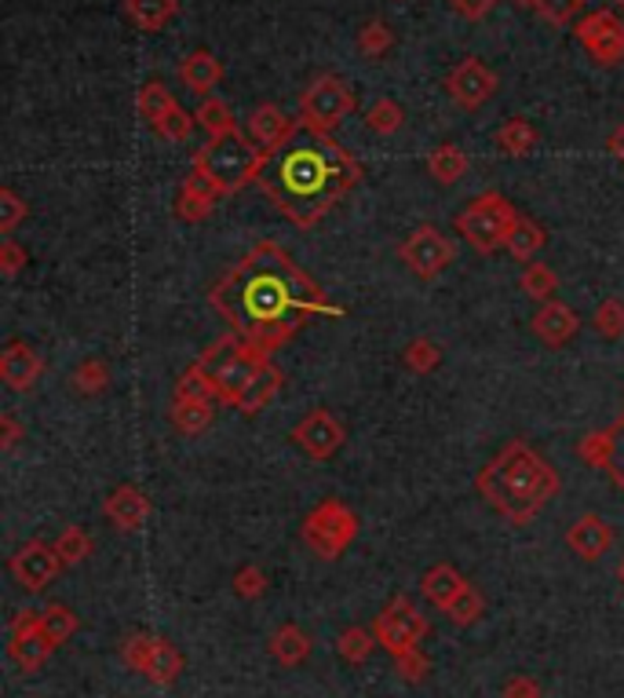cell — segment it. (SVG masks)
Wrapping results in <instances>:
<instances>
[{
    "label": "cell",
    "mask_w": 624,
    "mask_h": 698,
    "mask_svg": "<svg viewBox=\"0 0 624 698\" xmlns=\"http://www.w3.org/2000/svg\"><path fill=\"white\" fill-rule=\"evenodd\" d=\"M216 314L259 355L278 352L314 314H339L322 286L285 253L278 242L252 245L227 275L208 289Z\"/></svg>",
    "instance_id": "cell-1"
},
{
    "label": "cell",
    "mask_w": 624,
    "mask_h": 698,
    "mask_svg": "<svg viewBox=\"0 0 624 698\" xmlns=\"http://www.w3.org/2000/svg\"><path fill=\"white\" fill-rule=\"evenodd\" d=\"M358 180L361 165L347 147H339L333 136L300 125L289 144L267 155L256 187L267 194L285 220L307 231V227L322 224L358 187Z\"/></svg>",
    "instance_id": "cell-2"
},
{
    "label": "cell",
    "mask_w": 624,
    "mask_h": 698,
    "mask_svg": "<svg viewBox=\"0 0 624 698\" xmlns=\"http://www.w3.org/2000/svg\"><path fill=\"white\" fill-rule=\"evenodd\" d=\"M478 494L493 512L515 527H525L544 512L552 497H558L563 479L525 439H511L475 479Z\"/></svg>",
    "instance_id": "cell-3"
},
{
    "label": "cell",
    "mask_w": 624,
    "mask_h": 698,
    "mask_svg": "<svg viewBox=\"0 0 624 698\" xmlns=\"http://www.w3.org/2000/svg\"><path fill=\"white\" fill-rule=\"evenodd\" d=\"M263 161H267V155L252 144L249 133H241L238 128V133L208 139V144L194 155V172L197 176H205L227 198V194L245 191L249 183L259 180Z\"/></svg>",
    "instance_id": "cell-4"
},
{
    "label": "cell",
    "mask_w": 624,
    "mask_h": 698,
    "mask_svg": "<svg viewBox=\"0 0 624 698\" xmlns=\"http://www.w3.org/2000/svg\"><path fill=\"white\" fill-rule=\"evenodd\" d=\"M267 363L270 358L259 355L256 347H249L238 333L219 336V341H212L201 355H197V366H205L208 377L216 380L219 402H223V407H234V410H238L241 396H245L249 385L256 380V374Z\"/></svg>",
    "instance_id": "cell-5"
},
{
    "label": "cell",
    "mask_w": 624,
    "mask_h": 698,
    "mask_svg": "<svg viewBox=\"0 0 624 698\" xmlns=\"http://www.w3.org/2000/svg\"><path fill=\"white\" fill-rule=\"evenodd\" d=\"M519 220H522V213L515 209L504 194L486 191V194H478L464 213H457L453 227L475 253L489 256V253H497V249H508V238L515 234Z\"/></svg>",
    "instance_id": "cell-6"
},
{
    "label": "cell",
    "mask_w": 624,
    "mask_h": 698,
    "mask_svg": "<svg viewBox=\"0 0 624 698\" xmlns=\"http://www.w3.org/2000/svg\"><path fill=\"white\" fill-rule=\"evenodd\" d=\"M300 538L307 549L314 556H322V560H339V556L350 549V541L358 538V516L344 505V501L325 497L322 505H314L307 512Z\"/></svg>",
    "instance_id": "cell-7"
},
{
    "label": "cell",
    "mask_w": 624,
    "mask_h": 698,
    "mask_svg": "<svg viewBox=\"0 0 624 698\" xmlns=\"http://www.w3.org/2000/svg\"><path fill=\"white\" fill-rule=\"evenodd\" d=\"M355 106L358 100L355 92H350V84L344 78H336V73H322V78H314L300 95V125L311 128V133L333 136L336 128L355 114Z\"/></svg>",
    "instance_id": "cell-8"
},
{
    "label": "cell",
    "mask_w": 624,
    "mask_h": 698,
    "mask_svg": "<svg viewBox=\"0 0 624 698\" xmlns=\"http://www.w3.org/2000/svg\"><path fill=\"white\" fill-rule=\"evenodd\" d=\"M372 632H377V643L391 659H402V654L409 651H420V640L427 637V618L420 615V607H416L409 596L398 593L391 596V604L377 615Z\"/></svg>",
    "instance_id": "cell-9"
},
{
    "label": "cell",
    "mask_w": 624,
    "mask_h": 698,
    "mask_svg": "<svg viewBox=\"0 0 624 698\" xmlns=\"http://www.w3.org/2000/svg\"><path fill=\"white\" fill-rule=\"evenodd\" d=\"M398 260L413 271L416 278L431 282V278H438L457 260V245H453V238L438 231L435 224H420L398 245Z\"/></svg>",
    "instance_id": "cell-10"
},
{
    "label": "cell",
    "mask_w": 624,
    "mask_h": 698,
    "mask_svg": "<svg viewBox=\"0 0 624 698\" xmlns=\"http://www.w3.org/2000/svg\"><path fill=\"white\" fill-rule=\"evenodd\" d=\"M577 41L580 48L588 52L599 67H617L624 62V19L610 8H599V12H588L577 23Z\"/></svg>",
    "instance_id": "cell-11"
},
{
    "label": "cell",
    "mask_w": 624,
    "mask_h": 698,
    "mask_svg": "<svg viewBox=\"0 0 624 698\" xmlns=\"http://www.w3.org/2000/svg\"><path fill=\"white\" fill-rule=\"evenodd\" d=\"M500 81L497 73H493L482 59H460L453 70L446 73V92L449 100H453L460 111H478V106H486L493 95H497Z\"/></svg>",
    "instance_id": "cell-12"
},
{
    "label": "cell",
    "mask_w": 624,
    "mask_h": 698,
    "mask_svg": "<svg viewBox=\"0 0 624 698\" xmlns=\"http://www.w3.org/2000/svg\"><path fill=\"white\" fill-rule=\"evenodd\" d=\"M55 651V643L48 640V632L41 629V610H22V615L11 621V637H8V654L11 662L19 665L22 673H37L48 654Z\"/></svg>",
    "instance_id": "cell-13"
},
{
    "label": "cell",
    "mask_w": 624,
    "mask_h": 698,
    "mask_svg": "<svg viewBox=\"0 0 624 698\" xmlns=\"http://www.w3.org/2000/svg\"><path fill=\"white\" fill-rule=\"evenodd\" d=\"M347 432L328 410H311L307 417L292 428V443L311 457V461H328V457L339 454Z\"/></svg>",
    "instance_id": "cell-14"
},
{
    "label": "cell",
    "mask_w": 624,
    "mask_h": 698,
    "mask_svg": "<svg viewBox=\"0 0 624 698\" xmlns=\"http://www.w3.org/2000/svg\"><path fill=\"white\" fill-rule=\"evenodd\" d=\"M11 577L30 588V593H41V588H48L55 582V574H59V552H55V545H44V541H26L22 549H15L11 556Z\"/></svg>",
    "instance_id": "cell-15"
},
{
    "label": "cell",
    "mask_w": 624,
    "mask_h": 698,
    "mask_svg": "<svg viewBox=\"0 0 624 698\" xmlns=\"http://www.w3.org/2000/svg\"><path fill=\"white\" fill-rule=\"evenodd\" d=\"M245 128H249V139L263 150V155H274V150L285 147L296 133H300V122H292L281 106L263 103V106H256V111L249 114Z\"/></svg>",
    "instance_id": "cell-16"
},
{
    "label": "cell",
    "mask_w": 624,
    "mask_h": 698,
    "mask_svg": "<svg viewBox=\"0 0 624 698\" xmlns=\"http://www.w3.org/2000/svg\"><path fill=\"white\" fill-rule=\"evenodd\" d=\"M530 325H533V333H536V341H541V344L566 347L580 333V314L563 300H547V304L536 308Z\"/></svg>",
    "instance_id": "cell-17"
},
{
    "label": "cell",
    "mask_w": 624,
    "mask_h": 698,
    "mask_svg": "<svg viewBox=\"0 0 624 698\" xmlns=\"http://www.w3.org/2000/svg\"><path fill=\"white\" fill-rule=\"evenodd\" d=\"M44 374V358L33 344L26 341H11L4 352H0V380L11 391H30Z\"/></svg>",
    "instance_id": "cell-18"
},
{
    "label": "cell",
    "mask_w": 624,
    "mask_h": 698,
    "mask_svg": "<svg viewBox=\"0 0 624 698\" xmlns=\"http://www.w3.org/2000/svg\"><path fill=\"white\" fill-rule=\"evenodd\" d=\"M566 545H569V552L580 556V560L596 563V560H602V556L610 552L613 527L599 516V512H585V516H580L574 527L566 530Z\"/></svg>",
    "instance_id": "cell-19"
},
{
    "label": "cell",
    "mask_w": 624,
    "mask_h": 698,
    "mask_svg": "<svg viewBox=\"0 0 624 698\" xmlns=\"http://www.w3.org/2000/svg\"><path fill=\"white\" fill-rule=\"evenodd\" d=\"M103 516L114 523L117 530H125V534H136L142 523L150 519V497L142 494L139 487H117V490H109L106 501H103Z\"/></svg>",
    "instance_id": "cell-20"
},
{
    "label": "cell",
    "mask_w": 624,
    "mask_h": 698,
    "mask_svg": "<svg viewBox=\"0 0 624 698\" xmlns=\"http://www.w3.org/2000/svg\"><path fill=\"white\" fill-rule=\"evenodd\" d=\"M219 198H223V194H219L212 183H208L205 176H197V172H190L180 187V198H175V205H172V216L183 224H201V220H208V213L216 209Z\"/></svg>",
    "instance_id": "cell-21"
},
{
    "label": "cell",
    "mask_w": 624,
    "mask_h": 698,
    "mask_svg": "<svg viewBox=\"0 0 624 698\" xmlns=\"http://www.w3.org/2000/svg\"><path fill=\"white\" fill-rule=\"evenodd\" d=\"M311 648H314V640L307 637V629H300L296 621H285V626L274 629L270 640H267V651L274 654V662L285 665V670L303 665L307 659H311Z\"/></svg>",
    "instance_id": "cell-22"
},
{
    "label": "cell",
    "mask_w": 624,
    "mask_h": 698,
    "mask_svg": "<svg viewBox=\"0 0 624 698\" xmlns=\"http://www.w3.org/2000/svg\"><path fill=\"white\" fill-rule=\"evenodd\" d=\"M180 78L186 84V92L208 100V95L219 89V81H223V67H219V59L212 56V52H190L180 67Z\"/></svg>",
    "instance_id": "cell-23"
},
{
    "label": "cell",
    "mask_w": 624,
    "mask_h": 698,
    "mask_svg": "<svg viewBox=\"0 0 624 698\" xmlns=\"http://www.w3.org/2000/svg\"><path fill=\"white\" fill-rule=\"evenodd\" d=\"M464 585H467V577L460 574L453 563H435L431 571H424V577H420L424 599H427V604H435V607H442V610L453 604Z\"/></svg>",
    "instance_id": "cell-24"
},
{
    "label": "cell",
    "mask_w": 624,
    "mask_h": 698,
    "mask_svg": "<svg viewBox=\"0 0 624 698\" xmlns=\"http://www.w3.org/2000/svg\"><path fill=\"white\" fill-rule=\"evenodd\" d=\"M281 385H285V374L274 363H267L256 374V380H252L249 385V391L245 396H241V402H238V413L241 417H256V413L263 410V407H270L274 402V396H278L281 391Z\"/></svg>",
    "instance_id": "cell-25"
},
{
    "label": "cell",
    "mask_w": 624,
    "mask_h": 698,
    "mask_svg": "<svg viewBox=\"0 0 624 698\" xmlns=\"http://www.w3.org/2000/svg\"><path fill=\"white\" fill-rule=\"evenodd\" d=\"M125 15L147 34H158L180 15V0H125Z\"/></svg>",
    "instance_id": "cell-26"
},
{
    "label": "cell",
    "mask_w": 624,
    "mask_h": 698,
    "mask_svg": "<svg viewBox=\"0 0 624 698\" xmlns=\"http://www.w3.org/2000/svg\"><path fill=\"white\" fill-rule=\"evenodd\" d=\"M183 654L175 643H169L164 637H158V643H153V654H150V662H147V670H142V676L153 684V687H172L175 680H180V673H183Z\"/></svg>",
    "instance_id": "cell-27"
},
{
    "label": "cell",
    "mask_w": 624,
    "mask_h": 698,
    "mask_svg": "<svg viewBox=\"0 0 624 698\" xmlns=\"http://www.w3.org/2000/svg\"><path fill=\"white\" fill-rule=\"evenodd\" d=\"M169 417L183 435H201L205 428H212L216 410H212V402H205V399H175Z\"/></svg>",
    "instance_id": "cell-28"
},
{
    "label": "cell",
    "mask_w": 624,
    "mask_h": 698,
    "mask_svg": "<svg viewBox=\"0 0 624 698\" xmlns=\"http://www.w3.org/2000/svg\"><path fill=\"white\" fill-rule=\"evenodd\" d=\"M427 172H431L435 183H442V187H453V183L467 172V155L457 144L435 147L431 155H427Z\"/></svg>",
    "instance_id": "cell-29"
},
{
    "label": "cell",
    "mask_w": 624,
    "mask_h": 698,
    "mask_svg": "<svg viewBox=\"0 0 624 698\" xmlns=\"http://www.w3.org/2000/svg\"><path fill=\"white\" fill-rule=\"evenodd\" d=\"M536 144H541V136H536V128L525 117H511V122L497 128V147L508 158H525Z\"/></svg>",
    "instance_id": "cell-30"
},
{
    "label": "cell",
    "mask_w": 624,
    "mask_h": 698,
    "mask_svg": "<svg viewBox=\"0 0 624 698\" xmlns=\"http://www.w3.org/2000/svg\"><path fill=\"white\" fill-rule=\"evenodd\" d=\"M544 245H547V231L536 220H530V216H522L515 234L508 238V253L519 260V264H533Z\"/></svg>",
    "instance_id": "cell-31"
},
{
    "label": "cell",
    "mask_w": 624,
    "mask_h": 698,
    "mask_svg": "<svg viewBox=\"0 0 624 698\" xmlns=\"http://www.w3.org/2000/svg\"><path fill=\"white\" fill-rule=\"evenodd\" d=\"M197 125L205 128L208 139H216V136H227V133H238V122H234V111L223 103V100H216V95H208V100L197 103Z\"/></svg>",
    "instance_id": "cell-32"
},
{
    "label": "cell",
    "mask_w": 624,
    "mask_h": 698,
    "mask_svg": "<svg viewBox=\"0 0 624 698\" xmlns=\"http://www.w3.org/2000/svg\"><path fill=\"white\" fill-rule=\"evenodd\" d=\"M136 106H139V117H142V122H147V125L153 128L164 114L172 111V106H180V103H175V95H172L169 89H164L161 81H147V84L139 89V95H136Z\"/></svg>",
    "instance_id": "cell-33"
},
{
    "label": "cell",
    "mask_w": 624,
    "mask_h": 698,
    "mask_svg": "<svg viewBox=\"0 0 624 698\" xmlns=\"http://www.w3.org/2000/svg\"><path fill=\"white\" fill-rule=\"evenodd\" d=\"M402 366L413 369V374H431V369L442 366V344L431 341V336H416L402 347Z\"/></svg>",
    "instance_id": "cell-34"
},
{
    "label": "cell",
    "mask_w": 624,
    "mask_h": 698,
    "mask_svg": "<svg viewBox=\"0 0 624 698\" xmlns=\"http://www.w3.org/2000/svg\"><path fill=\"white\" fill-rule=\"evenodd\" d=\"M519 289L530 300L547 304V300H555V293H558V275L547 264H525L522 278H519Z\"/></svg>",
    "instance_id": "cell-35"
},
{
    "label": "cell",
    "mask_w": 624,
    "mask_h": 698,
    "mask_svg": "<svg viewBox=\"0 0 624 698\" xmlns=\"http://www.w3.org/2000/svg\"><path fill=\"white\" fill-rule=\"evenodd\" d=\"M446 615H449V621H453V626L467 629V626H475L482 615H486V599H482L478 588L467 582L464 588H460V596L453 599V604L446 607Z\"/></svg>",
    "instance_id": "cell-36"
},
{
    "label": "cell",
    "mask_w": 624,
    "mask_h": 698,
    "mask_svg": "<svg viewBox=\"0 0 624 698\" xmlns=\"http://www.w3.org/2000/svg\"><path fill=\"white\" fill-rule=\"evenodd\" d=\"M175 399H205V402H219V388L216 380L208 377L205 366H190L186 374L175 380Z\"/></svg>",
    "instance_id": "cell-37"
},
{
    "label": "cell",
    "mask_w": 624,
    "mask_h": 698,
    "mask_svg": "<svg viewBox=\"0 0 624 698\" xmlns=\"http://www.w3.org/2000/svg\"><path fill=\"white\" fill-rule=\"evenodd\" d=\"M92 549H95V541H92V534H88L84 527H66L59 534V541H55V552H59L62 567L84 563L88 556H92Z\"/></svg>",
    "instance_id": "cell-38"
},
{
    "label": "cell",
    "mask_w": 624,
    "mask_h": 698,
    "mask_svg": "<svg viewBox=\"0 0 624 698\" xmlns=\"http://www.w3.org/2000/svg\"><path fill=\"white\" fill-rule=\"evenodd\" d=\"M372 648H377V632H369V629H361V626H350L339 632V640H336V651H339V659L350 662V665H361L372 654Z\"/></svg>",
    "instance_id": "cell-39"
},
{
    "label": "cell",
    "mask_w": 624,
    "mask_h": 698,
    "mask_svg": "<svg viewBox=\"0 0 624 698\" xmlns=\"http://www.w3.org/2000/svg\"><path fill=\"white\" fill-rule=\"evenodd\" d=\"M591 325L602 341H621L624 336V300L621 297H606L591 314Z\"/></svg>",
    "instance_id": "cell-40"
},
{
    "label": "cell",
    "mask_w": 624,
    "mask_h": 698,
    "mask_svg": "<svg viewBox=\"0 0 624 698\" xmlns=\"http://www.w3.org/2000/svg\"><path fill=\"white\" fill-rule=\"evenodd\" d=\"M391 48H394V34L388 23H380V19H369V23L358 30V52L366 59H383Z\"/></svg>",
    "instance_id": "cell-41"
},
{
    "label": "cell",
    "mask_w": 624,
    "mask_h": 698,
    "mask_svg": "<svg viewBox=\"0 0 624 698\" xmlns=\"http://www.w3.org/2000/svg\"><path fill=\"white\" fill-rule=\"evenodd\" d=\"M610 450H613L610 428H596V432H588V435H580V439H577V457H580L585 465L599 468V472H606Z\"/></svg>",
    "instance_id": "cell-42"
},
{
    "label": "cell",
    "mask_w": 624,
    "mask_h": 698,
    "mask_svg": "<svg viewBox=\"0 0 624 698\" xmlns=\"http://www.w3.org/2000/svg\"><path fill=\"white\" fill-rule=\"evenodd\" d=\"M366 125L372 128V133L377 136H394L398 133V128L405 125V111L394 100H388V95H383V100H377L366 111Z\"/></svg>",
    "instance_id": "cell-43"
},
{
    "label": "cell",
    "mask_w": 624,
    "mask_h": 698,
    "mask_svg": "<svg viewBox=\"0 0 624 698\" xmlns=\"http://www.w3.org/2000/svg\"><path fill=\"white\" fill-rule=\"evenodd\" d=\"M41 629L48 632V640L59 648V643H66L77 632V615L70 607H62V604H51V607H44L41 610Z\"/></svg>",
    "instance_id": "cell-44"
},
{
    "label": "cell",
    "mask_w": 624,
    "mask_h": 698,
    "mask_svg": "<svg viewBox=\"0 0 624 698\" xmlns=\"http://www.w3.org/2000/svg\"><path fill=\"white\" fill-rule=\"evenodd\" d=\"M106 385H109V369L103 358H84V363L73 369V388L81 391V396H99Z\"/></svg>",
    "instance_id": "cell-45"
},
{
    "label": "cell",
    "mask_w": 624,
    "mask_h": 698,
    "mask_svg": "<svg viewBox=\"0 0 624 698\" xmlns=\"http://www.w3.org/2000/svg\"><path fill=\"white\" fill-rule=\"evenodd\" d=\"M533 12L552 26H569L585 12V0H533Z\"/></svg>",
    "instance_id": "cell-46"
},
{
    "label": "cell",
    "mask_w": 624,
    "mask_h": 698,
    "mask_svg": "<svg viewBox=\"0 0 624 698\" xmlns=\"http://www.w3.org/2000/svg\"><path fill=\"white\" fill-rule=\"evenodd\" d=\"M194 125H197L194 114H186L183 106H172V111L153 125V133H158L161 139H169V144H183V139H190Z\"/></svg>",
    "instance_id": "cell-47"
},
{
    "label": "cell",
    "mask_w": 624,
    "mask_h": 698,
    "mask_svg": "<svg viewBox=\"0 0 624 698\" xmlns=\"http://www.w3.org/2000/svg\"><path fill=\"white\" fill-rule=\"evenodd\" d=\"M153 643H158V637H150V632H131V637L120 643V659H125L128 670H136V673L147 670Z\"/></svg>",
    "instance_id": "cell-48"
},
{
    "label": "cell",
    "mask_w": 624,
    "mask_h": 698,
    "mask_svg": "<svg viewBox=\"0 0 624 698\" xmlns=\"http://www.w3.org/2000/svg\"><path fill=\"white\" fill-rule=\"evenodd\" d=\"M30 216V205L11 187H0V234H15V227Z\"/></svg>",
    "instance_id": "cell-49"
},
{
    "label": "cell",
    "mask_w": 624,
    "mask_h": 698,
    "mask_svg": "<svg viewBox=\"0 0 624 698\" xmlns=\"http://www.w3.org/2000/svg\"><path fill=\"white\" fill-rule=\"evenodd\" d=\"M230 585H234V596H241V599H259L267 593V574H263L256 563H245Z\"/></svg>",
    "instance_id": "cell-50"
},
{
    "label": "cell",
    "mask_w": 624,
    "mask_h": 698,
    "mask_svg": "<svg viewBox=\"0 0 624 698\" xmlns=\"http://www.w3.org/2000/svg\"><path fill=\"white\" fill-rule=\"evenodd\" d=\"M610 439H613V450H610L606 476L613 479V487H617L621 494H624V413L610 424Z\"/></svg>",
    "instance_id": "cell-51"
},
{
    "label": "cell",
    "mask_w": 624,
    "mask_h": 698,
    "mask_svg": "<svg viewBox=\"0 0 624 698\" xmlns=\"http://www.w3.org/2000/svg\"><path fill=\"white\" fill-rule=\"evenodd\" d=\"M26 264H30V253H26V249H22L19 242H11V238H4V242H0V275H4V278H15Z\"/></svg>",
    "instance_id": "cell-52"
},
{
    "label": "cell",
    "mask_w": 624,
    "mask_h": 698,
    "mask_svg": "<svg viewBox=\"0 0 624 698\" xmlns=\"http://www.w3.org/2000/svg\"><path fill=\"white\" fill-rule=\"evenodd\" d=\"M394 665H398V676L405 684H420L427 670H431V662H427V654L424 651H409V654H402V659H394Z\"/></svg>",
    "instance_id": "cell-53"
},
{
    "label": "cell",
    "mask_w": 624,
    "mask_h": 698,
    "mask_svg": "<svg viewBox=\"0 0 624 698\" xmlns=\"http://www.w3.org/2000/svg\"><path fill=\"white\" fill-rule=\"evenodd\" d=\"M493 4H497V0H449V8H453L460 19H467V23H482V19L493 12Z\"/></svg>",
    "instance_id": "cell-54"
},
{
    "label": "cell",
    "mask_w": 624,
    "mask_h": 698,
    "mask_svg": "<svg viewBox=\"0 0 624 698\" xmlns=\"http://www.w3.org/2000/svg\"><path fill=\"white\" fill-rule=\"evenodd\" d=\"M504 698H541V687H536L533 676L519 673V676H511V680L504 684Z\"/></svg>",
    "instance_id": "cell-55"
},
{
    "label": "cell",
    "mask_w": 624,
    "mask_h": 698,
    "mask_svg": "<svg viewBox=\"0 0 624 698\" xmlns=\"http://www.w3.org/2000/svg\"><path fill=\"white\" fill-rule=\"evenodd\" d=\"M0 428H4V435H0V446H4V450H11V446L22 439V424L11 417V413H4V417H0Z\"/></svg>",
    "instance_id": "cell-56"
},
{
    "label": "cell",
    "mask_w": 624,
    "mask_h": 698,
    "mask_svg": "<svg viewBox=\"0 0 624 698\" xmlns=\"http://www.w3.org/2000/svg\"><path fill=\"white\" fill-rule=\"evenodd\" d=\"M606 147H610V155H613V158H617V161H621V165H624V122L617 125V133H613V136H610V144H606Z\"/></svg>",
    "instance_id": "cell-57"
},
{
    "label": "cell",
    "mask_w": 624,
    "mask_h": 698,
    "mask_svg": "<svg viewBox=\"0 0 624 698\" xmlns=\"http://www.w3.org/2000/svg\"><path fill=\"white\" fill-rule=\"evenodd\" d=\"M617 582L624 585V560H621V567H617Z\"/></svg>",
    "instance_id": "cell-58"
},
{
    "label": "cell",
    "mask_w": 624,
    "mask_h": 698,
    "mask_svg": "<svg viewBox=\"0 0 624 698\" xmlns=\"http://www.w3.org/2000/svg\"><path fill=\"white\" fill-rule=\"evenodd\" d=\"M515 4H530L533 8V0H515Z\"/></svg>",
    "instance_id": "cell-59"
},
{
    "label": "cell",
    "mask_w": 624,
    "mask_h": 698,
    "mask_svg": "<svg viewBox=\"0 0 624 698\" xmlns=\"http://www.w3.org/2000/svg\"><path fill=\"white\" fill-rule=\"evenodd\" d=\"M617 8H621V12H624V0H617Z\"/></svg>",
    "instance_id": "cell-60"
}]
</instances>
